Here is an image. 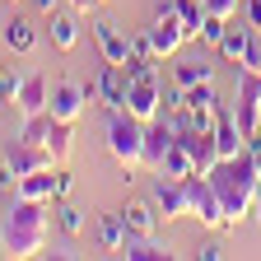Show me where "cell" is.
Returning <instances> with one entry per match:
<instances>
[{"label":"cell","mask_w":261,"mask_h":261,"mask_svg":"<svg viewBox=\"0 0 261 261\" xmlns=\"http://www.w3.org/2000/svg\"><path fill=\"white\" fill-rule=\"evenodd\" d=\"M210 182H215L219 201H224L228 228H238V224L252 215V196H256V187H261V168H256L252 145H247L243 154H233V159H219L215 168H210Z\"/></svg>","instance_id":"cell-1"},{"label":"cell","mask_w":261,"mask_h":261,"mask_svg":"<svg viewBox=\"0 0 261 261\" xmlns=\"http://www.w3.org/2000/svg\"><path fill=\"white\" fill-rule=\"evenodd\" d=\"M47 215H51V205L14 196V205L0 215V247H5V256H14V261L42 256V247H47Z\"/></svg>","instance_id":"cell-2"},{"label":"cell","mask_w":261,"mask_h":261,"mask_svg":"<svg viewBox=\"0 0 261 261\" xmlns=\"http://www.w3.org/2000/svg\"><path fill=\"white\" fill-rule=\"evenodd\" d=\"M108 154L121 163L126 177H136V168L145 163V121L130 117L126 108L121 112H108Z\"/></svg>","instance_id":"cell-3"},{"label":"cell","mask_w":261,"mask_h":261,"mask_svg":"<svg viewBox=\"0 0 261 261\" xmlns=\"http://www.w3.org/2000/svg\"><path fill=\"white\" fill-rule=\"evenodd\" d=\"M182 187H187V219H201L205 228H228L224 201H219L210 173H191V177H182Z\"/></svg>","instance_id":"cell-4"},{"label":"cell","mask_w":261,"mask_h":261,"mask_svg":"<svg viewBox=\"0 0 261 261\" xmlns=\"http://www.w3.org/2000/svg\"><path fill=\"white\" fill-rule=\"evenodd\" d=\"M233 117H238V126H243V136H247V140L261 130V70H238Z\"/></svg>","instance_id":"cell-5"},{"label":"cell","mask_w":261,"mask_h":261,"mask_svg":"<svg viewBox=\"0 0 261 261\" xmlns=\"http://www.w3.org/2000/svg\"><path fill=\"white\" fill-rule=\"evenodd\" d=\"M5 80H10V103H14V112H19V121L47 112L51 84H47L42 75H5Z\"/></svg>","instance_id":"cell-6"},{"label":"cell","mask_w":261,"mask_h":261,"mask_svg":"<svg viewBox=\"0 0 261 261\" xmlns=\"http://www.w3.org/2000/svg\"><path fill=\"white\" fill-rule=\"evenodd\" d=\"M126 112H130V117H140V121L163 117V80H159V70H154V75H136V80H130V89H126Z\"/></svg>","instance_id":"cell-7"},{"label":"cell","mask_w":261,"mask_h":261,"mask_svg":"<svg viewBox=\"0 0 261 261\" xmlns=\"http://www.w3.org/2000/svg\"><path fill=\"white\" fill-rule=\"evenodd\" d=\"M145 33H149V47H154V56H159V61H163V56H177V51L191 42L177 14H154V23H149Z\"/></svg>","instance_id":"cell-8"},{"label":"cell","mask_w":261,"mask_h":261,"mask_svg":"<svg viewBox=\"0 0 261 261\" xmlns=\"http://www.w3.org/2000/svg\"><path fill=\"white\" fill-rule=\"evenodd\" d=\"M93 42H98V56L103 61H112V65H126V56H130V33L117 23V19H93Z\"/></svg>","instance_id":"cell-9"},{"label":"cell","mask_w":261,"mask_h":261,"mask_svg":"<svg viewBox=\"0 0 261 261\" xmlns=\"http://www.w3.org/2000/svg\"><path fill=\"white\" fill-rule=\"evenodd\" d=\"M84 108H89V98H84V84H75V80H61V84H51V98H47V112L56 117V121H80L84 117Z\"/></svg>","instance_id":"cell-10"},{"label":"cell","mask_w":261,"mask_h":261,"mask_svg":"<svg viewBox=\"0 0 261 261\" xmlns=\"http://www.w3.org/2000/svg\"><path fill=\"white\" fill-rule=\"evenodd\" d=\"M173 140H177V126H173V117L163 112V117H154V121H145V163L140 168H159V159L173 149Z\"/></svg>","instance_id":"cell-11"},{"label":"cell","mask_w":261,"mask_h":261,"mask_svg":"<svg viewBox=\"0 0 261 261\" xmlns=\"http://www.w3.org/2000/svg\"><path fill=\"white\" fill-rule=\"evenodd\" d=\"M93 80H98V103H103L108 112H121V108H126V89H130V75L121 70V65L103 61Z\"/></svg>","instance_id":"cell-12"},{"label":"cell","mask_w":261,"mask_h":261,"mask_svg":"<svg viewBox=\"0 0 261 261\" xmlns=\"http://www.w3.org/2000/svg\"><path fill=\"white\" fill-rule=\"evenodd\" d=\"M154 205H159V219H187V187H182V177H159L154 182Z\"/></svg>","instance_id":"cell-13"},{"label":"cell","mask_w":261,"mask_h":261,"mask_svg":"<svg viewBox=\"0 0 261 261\" xmlns=\"http://www.w3.org/2000/svg\"><path fill=\"white\" fill-rule=\"evenodd\" d=\"M177 140L187 145L191 168H196V173H210L215 163H219V145H215V136H210V130H177Z\"/></svg>","instance_id":"cell-14"},{"label":"cell","mask_w":261,"mask_h":261,"mask_svg":"<svg viewBox=\"0 0 261 261\" xmlns=\"http://www.w3.org/2000/svg\"><path fill=\"white\" fill-rule=\"evenodd\" d=\"M14 196L23 201H38V205H56V168H38V173H23Z\"/></svg>","instance_id":"cell-15"},{"label":"cell","mask_w":261,"mask_h":261,"mask_svg":"<svg viewBox=\"0 0 261 261\" xmlns=\"http://www.w3.org/2000/svg\"><path fill=\"white\" fill-rule=\"evenodd\" d=\"M5 159L19 168V177H23V173H38V168H56L51 149H47V145H28V140H14V145L5 149Z\"/></svg>","instance_id":"cell-16"},{"label":"cell","mask_w":261,"mask_h":261,"mask_svg":"<svg viewBox=\"0 0 261 261\" xmlns=\"http://www.w3.org/2000/svg\"><path fill=\"white\" fill-rule=\"evenodd\" d=\"M121 219H126V233L130 238H154L159 233V205L154 201H130L121 210Z\"/></svg>","instance_id":"cell-17"},{"label":"cell","mask_w":261,"mask_h":261,"mask_svg":"<svg viewBox=\"0 0 261 261\" xmlns=\"http://www.w3.org/2000/svg\"><path fill=\"white\" fill-rule=\"evenodd\" d=\"M247 47H252V28H247V23H243V14H238V23L228 19V28H224V38H219V47H215V51H219L224 61H233V65H238V61L247 56Z\"/></svg>","instance_id":"cell-18"},{"label":"cell","mask_w":261,"mask_h":261,"mask_svg":"<svg viewBox=\"0 0 261 261\" xmlns=\"http://www.w3.org/2000/svg\"><path fill=\"white\" fill-rule=\"evenodd\" d=\"M130 233H126V219L121 215H98V247L103 252H126Z\"/></svg>","instance_id":"cell-19"},{"label":"cell","mask_w":261,"mask_h":261,"mask_svg":"<svg viewBox=\"0 0 261 261\" xmlns=\"http://www.w3.org/2000/svg\"><path fill=\"white\" fill-rule=\"evenodd\" d=\"M51 19V47L56 51H75V42H80V14H47Z\"/></svg>","instance_id":"cell-20"},{"label":"cell","mask_w":261,"mask_h":261,"mask_svg":"<svg viewBox=\"0 0 261 261\" xmlns=\"http://www.w3.org/2000/svg\"><path fill=\"white\" fill-rule=\"evenodd\" d=\"M177 89H196V84H205V80H215V65L201 56V61H177L173 65V75H168Z\"/></svg>","instance_id":"cell-21"},{"label":"cell","mask_w":261,"mask_h":261,"mask_svg":"<svg viewBox=\"0 0 261 261\" xmlns=\"http://www.w3.org/2000/svg\"><path fill=\"white\" fill-rule=\"evenodd\" d=\"M196 168H191V154H187V145L182 140H173V149L159 159V168H154V177H191Z\"/></svg>","instance_id":"cell-22"},{"label":"cell","mask_w":261,"mask_h":261,"mask_svg":"<svg viewBox=\"0 0 261 261\" xmlns=\"http://www.w3.org/2000/svg\"><path fill=\"white\" fill-rule=\"evenodd\" d=\"M5 47L19 51V56H28L33 47H38V28H33L28 19H10L5 23Z\"/></svg>","instance_id":"cell-23"},{"label":"cell","mask_w":261,"mask_h":261,"mask_svg":"<svg viewBox=\"0 0 261 261\" xmlns=\"http://www.w3.org/2000/svg\"><path fill=\"white\" fill-rule=\"evenodd\" d=\"M47 149H51L56 168H61V163L70 159V149H75V126H70V121H56V126H51V136H47Z\"/></svg>","instance_id":"cell-24"},{"label":"cell","mask_w":261,"mask_h":261,"mask_svg":"<svg viewBox=\"0 0 261 261\" xmlns=\"http://www.w3.org/2000/svg\"><path fill=\"white\" fill-rule=\"evenodd\" d=\"M56 228H61L65 238H80L84 233V210L70 205V201H56Z\"/></svg>","instance_id":"cell-25"},{"label":"cell","mask_w":261,"mask_h":261,"mask_svg":"<svg viewBox=\"0 0 261 261\" xmlns=\"http://www.w3.org/2000/svg\"><path fill=\"white\" fill-rule=\"evenodd\" d=\"M173 252L168 247H159L154 238H130L126 243V261H168Z\"/></svg>","instance_id":"cell-26"},{"label":"cell","mask_w":261,"mask_h":261,"mask_svg":"<svg viewBox=\"0 0 261 261\" xmlns=\"http://www.w3.org/2000/svg\"><path fill=\"white\" fill-rule=\"evenodd\" d=\"M224 28H228V19H219V14H210V10H205V23H201V42H205V47H219Z\"/></svg>","instance_id":"cell-27"},{"label":"cell","mask_w":261,"mask_h":261,"mask_svg":"<svg viewBox=\"0 0 261 261\" xmlns=\"http://www.w3.org/2000/svg\"><path fill=\"white\" fill-rule=\"evenodd\" d=\"M205 10L219 14V19H238L243 14V0H205Z\"/></svg>","instance_id":"cell-28"},{"label":"cell","mask_w":261,"mask_h":261,"mask_svg":"<svg viewBox=\"0 0 261 261\" xmlns=\"http://www.w3.org/2000/svg\"><path fill=\"white\" fill-rule=\"evenodd\" d=\"M238 70H261V33H252V47H247V56L238 61Z\"/></svg>","instance_id":"cell-29"},{"label":"cell","mask_w":261,"mask_h":261,"mask_svg":"<svg viewBox=\"0 0 261 261\" xmlns=\"http://www.w3.org/2000/svg\"><path fill=\"white\" fill-rule=\"evenodd\" d=\"M243 23L252 33H261V0H243Z\"/></svg>","instance_id":"cell-30"},{"label":"cell","mask_w":261,"mask_h":261,"mask_svg":"<svg viewBox=\"0 0 261 261\" xmlns=\"http://www.w3.org/2000/svg\"><path fill=\"white\" fill-rule=\"evenodd\" d=\"M14 187H19V168L10 159H0V191H14Z\"/></svg>","instance_id":"cell-31"},{"label":"cell","mask_w":261,"mask_h":261,"mask_svg":"<svg viewBox=\"0 0 261 261\" xmlns=\"http://www.w3.org/2000/svg\"><path fill=\"white\" fill-rule=\"evenodd\" d=\"M75 191V173H65V163L56 168V201H65V196Z\"/></svg>","instance_id":"cell-32"},{"label":"cell","mask_w":261,"mask_h":261,"mask_svg":"<svg viewBox=\"0 0 261 261\" xmlns=\"http://www.w3.org/2000/svg\"><path fill=\"white\" fill-rule=\"evenodd\" d=\"M219 256H224V247H219V243H210V247H201V261H219Z\"/></svg>","instance_id":"cell-33"},{"label":"cell","mask_w":261,"mask_h":261,"mask_svg":"<svg viewBox=\"0 0 261 261\" xmlns=\"http://www.w3.org/2000/svg\"><path fill=\"white\" fill-rule=\"evenodd\" d=\"M84 98H89V108L98 103V80H84Z\"/></svg>","instance_id":"cell-34"},{"label":"cell","mask_w":261,"mask_h":261,"mask_svg":"<svg viewBox=\"0 0 261 261\" xmlns=\"http://www.w3.org/2000/svg\"><path fill=\"white\" fill-rule=\"evenodd\" d=\"M33 10L38 14H56V0H33Z\"/></svg>","instance_id":"cell-35"},{"label":"cell","mask_w":261,"mask_h":261,"mask_svg":"<svg viewBox=\"0 0 261 261\" xmlns=\"http://www.w3.org/2000/svg\"><path fill=\"white\" fill-rule=\"evenodd\" d=\"M93 5H98V0H70V10H75V14H89Z\"/></svg>","instance_id":"cell-36"},{"label":"cell","mask_w":261,"mask_h":261,"mask_svg":"<svg viewBox=\"0 0 261 261\" xmlns=\"http://www.w3.org/2000/svg\"><path fill=\"white\" fill-rule=\"evenodd\" d=\"M252 219H256V228H261V187H256V196H252Z\"/></svg>","instance_id":"cell-37"},{"label":"cell","mask_w":261,"mask_h":261,"mask_svg":"<svg viewBox=\"0 0 261 261\" xmlns=\"http://www.w3.org/2000/svg\"><path fill=\"white\" fill-rule=\"evenodd\" d=\"M0 103H10V80H5V70H0Z\"/></svg>","instance_id":"cell-38"},{"label":"cell","mask_w":261,"mask_h":261,"mask_svg":"<svg viewBox=\"0 0 261 261\" xmlns=\"http://www.w3.org/2000/svg\"><path fill=\"white\" fill-rule=\"evenodd\" d=\"M98 5H108V0H98Z\"/></svg>","instance_id":"cell-39"},{"label":"cell","mask_w":261,"mask_h":261,"mask_svg":"<svg viewBox=\"0 0 261 261\" xmlns=\"http://www.w3.org/2000/svg\"><path fill=\"white\" fill-rule=\"evenodd\" d=\"M10 5H14V0H10Z\"/></svg>","instance_id":"cell-40"}]
</instances>
